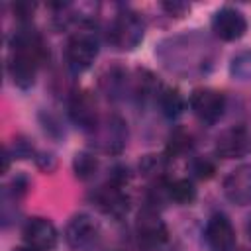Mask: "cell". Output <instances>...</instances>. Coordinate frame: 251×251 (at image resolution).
Returning <instances> with one entry per match:
<instances>
[{"instance_id": "4316f807", "label": "cell", "mask_w": 251, "mask_h": 251, "mask_svg": "<svg viewBox=\"0 0 251 251\" xmlns=\"http://www.w3.org/2000/svg\"><path fill=\"white\" fill-rule=\"evenodd\" d=\"M245 231H247V235H249V239H251V214H249L247 220H245Z\"/></svg>"}, {"instance_id": "9a60e30c", "label": "cell", "mask_w": 251, "mask_h": 251, "mask_svg": "<svg viewBox=\"0 0 251 251\" xmlns=\"http://www.w3.org/2000/svg\"><path fill=\"white\" fill-rule=\"evenodd\" d=\"M100 86L108 98H120L127 88L131 92V80L127 76V71L120 67H112L110 71H106V75L100 78Z\"/></svg>"}, {"instance_id": "2e32d148", "label": "cell", "mask_w": 251, "mask_h": 251, "mask_svg": "<svg viewBox=\"0 0 251 251\" xmlns=\"http://www.w3.org/2000/svg\"><path fill=\"white\" fill-rule=\"evenodd\" d=\"M157 104H159L163 116H167L169 120L178 118L182 114V110H184V98H182V94L176 88H169V86H163V90L159 92Z\"/></svg>"}, {"instance_id": "7c38bea8", "label": "cell", "mask_w": 251, "mask_h": 251, "mask_svg": "<svg viewBox=\"0 0 251 251\" xmlns=\"http://www.w3.org/2000/svg\"><path fill=\"white\" fill-rule=\"evenodd\" d=\"M67 108H69V118L73 120V124H76L86 133H90L94 129V126L98 124V120H100V116L96 112L94 98L84 90H75L69 96Z\"/></svg>"}, {"instance_id": "d6986e66", "label": "cell", "mask_w": 251, "mask_h": 251, "mask_svg": "<svg viewBox=\"0 0 251 251\" xmlns=\"http://www.w3.org/2000/svg\"><path fill=\"white\" fill-rule=\"evenodd\" d=\"M229 75L233 80L251 82V49H243L231 57Z\"/></svg>"}, {"instance_id": "52a82bcc", "label": "cell", "mask_w": 251, "mask_h": 251, "mask_svg": "<svg viewBox=\"0 0 251 251\" xmlns=\"http://www.w3.org/2000/svg\"><path fill=\"white\" fill-rule=\"evenodd\" d=\"M190 110L204 124H216L226 110V96L216 88H196L190 94Z\"/></svg>"}, {"instance_id": "cb8c5ba5", "label": "cell", "mask_w": 251, "mask_h": 251, "mask_svg": "<svg viewBox=\"0 0 251 251\" xmlns=\"http://www.w3.org/2000/svg\"><path fill=\"white\" fill-rule=\"evenodd\" d=\"M161 8H163L171 18H173V16H175V18H182V16L190 10V6H188L186 2H176V0H175V2H163Z\"/></svg>"}, {"instance_id": "9c48e42d", "label": "cell", "mask_w": 251, "mask_h": 251, "mask_svg": "<svg viewBox=\"0 0 251 251\" xmlns=\"http://www.w3.org/2000/svg\"><path fill=\"white\" fill-rule=\"evenodd\" d=\"M210 25H212L214 35L218 39H222V41H237L247 31V20H245V16L239 10L229 8V6L220 8L212 16Z\"/></svg>"}, {"instance_id": "3957f363", "label": "cell", "mask_w": 251, "mask_h": 251, "mask_svg": "<svg viewBox=\"0 0 251 251\" xmlns=\"http://www.w3.org/2000/svg\"><path fill=\"white\" fill-rule=\"evenodd\" d=\"M88 135L92 137V143L96 145L98 151L108 155H118L124 151L127 143V126L120 116L110 114L100 118Z\"/></svg>"}, {"instance_id": "603a6c76", "label": "cell", "mask_w": 251, "mask_h": 251, "mask_svg": "<svg viewBox=\"0 0 251 251\" xmlns=\"http://www.w3.org/2000/svg\"><path fill=\"white\" fill-rule=\"evenodd\" d=\"M6 153L12 159H27V157H33L35 155L33 145L25 137H16L14 143H12V147H6Z\"/></svg>"}, {"instance_id": "6da1fadb", "label": "cell", "mask_w": 251, "mask_h": 251, "mask_svg": "<svg viewBox=\"0 0 251 251\" xmlns=\"http://www.w3.org/2000/svg\"><path fill=\"white\" fill-rule=\"evenodd\" d=\"M49 57L47 45L29 24L20 25L10 37V57H8V75L12 82L27 90L33 86L35 76L43 61Z\"/></svg>"}, {"instance_id": "7402d4cb", "label": "cell", "mask_w": 251, "mask_h": 251, "mask_svg": "<svg viewBox=\"0 0 251 251\" xmlns=\"http://www.w3.org/2000/svg\"><path fill=\"white\" fill-rule=\"evenodd\" d=\"M139 171L145 175V176H151L153 180H161L165 178L163 173H165V159L163 157H157V155H145L139 163Z\"/></svg>"}, {"instance_id": "e0dca14e", "label": "cell", "mask_w": 251, "mask_h": 251, "mask_svg": "<svg viewBox=\"0 0 251 251\" xmlns=\"http://www.w3.org/2000/svg\"><path fill=\"white\" fill-rule=\"evenodd\" d=\"M169 200L178 206H188L196 200V186L188 178L169 180Z\"/></svg>"}, {"instance_id": "ac0fdd59", "label": "cell", "mask_w": 251, "mask_h": 251, "mask_svg": "<svg viewBox=\"0 0 251 251\" xmlns=\"http://www.w3.org/2000/svg\"><path fill=\"white\" fill-rule=\"evenodd\" d=\"M98 167H100L98 157H94L88 151H80L73 159V173L78 180H92L98 173Z\"/></svg>"}, {"instance_id": "277c9868", "label": "cell", "mask_w": 251, "mask_h": 251, "mask_svg": "<svg viewBox=\"0 0 251 251\" xmlns=\"http://www.w3.org/2000/svg\"><path fill=\"white\" fill-rule=\"evenodd\" d=\"M96 55H98V39L92 33V29L82 27L69 37L65 47V61L73 73H84L86 69H90Z\"/></svg>"}, {"instance_id": "7a4b0ae2", "label": "cell", "mask_w": 251, "mask_h": 251, "mask_svg": "<svg viewBox=\"0 0 251 251\" xmlns=\"http://www.w3.org/2000/svg\"><path fill=\"white\" fill-rule=\"evenodd\" d=\"M145 35V24L143 18L133 10H122L118 12L106 31L108 43L118 51H133Z\"/></svg>"}, {"instance_id": "44dd1931", "label": "cell", "mask_w": 251, "mask_h": 251, "mask_svg": "<svg viewBox=\"0 0 251 251\" xmlns=\"http://www.w3.org/2000/svg\"><path fill=\"white\" fill-rule=\"evenodd\" d=\"M188 171L198 180H208L216 175V163L210 157H194L188 165Z\"/></svg>"}, {"instance_id": "5bb4252c", "label": "cell", "mask_w": 251, "mask_h": 251, "mask_svg": "<svg viewBox=\"0 0 251 251\" xmlns=\"http://www.w3.org/2000/svg\"><path fill=\"white\" fill-rule=\"evenodd\" d=\"M224 194L231 204H251V163L235 167L224 178Z\"/></svg>"}, {"instance_id": "4fadbf2b", "label": "cell", "mask_w": 251, "mask_h": 251, "mask_svg": "<svg viewBox=\"0 0 251 251\" xmlns=\"http://www.w3.org/2000/svg\"><path fill=\"white\" fill-rule=\"evenodd\" d=\"M24 241L25 245L37 249V251H51L57 245L59 233L51 220L47 218H31L24 226Z\"/></svg>"}, {"instance_id": "484cf974", "label": "cell", "mask_w": 251, "mask_h": 251, "mask_svg": "<svg viewBox=\"0 0 251 251\" xmlns=\"http://www.w3.org/2000/svg\"><path fill=\"white\" fill-rule=\"evenodd\" d=\"M43 127H45V131H49L51 135H61L63 133V127L59 126V122L53 118V116H47L45 120H43Z\"/></svg>"}, {"instance_id": "ffe728a7", "label": "cell", "mask_w": 251, "mask_h": 251, "mask_svg": "<svg viewBox=\"0 0 251 251\" xmlns=\"http://www.w3.org/2000/svg\"><path fill=\"white\" fill-rule=\"evenodd\" d=\"M190 147H192L190 135L184 129H175L169 135V141H167V151H165L167 153V159H176V157L184 155Z\"/></svg>"}, {"instance_id": "ba28073f", "label": "cell", "mask_w": 251, "mask_h": 251, "mask_svg": "<svg viewBox=\"0 0 251 251\" xmlns=\"http://www.w3.org/2000/svg\"><path fill=\"white\" fill-rule=\"evenodd\" d=\"M216 155L222 159H241L251 155V129L231 126L216 137Z\"/></svg>"}, {"instance_id": "5b68a950", "label": "cell", "mask_w": 251, "mask_h": 251, "mask_svg": "<svg viewBox=\"0 0 251 251\" xmlns=\"http://www.w3.org/2000/svg\"><path fill=\"white\" fill-rule=\"evenodd\" d=\"M65 241L73 251H94L102 241V227L90 214H76L65 227Z\"/></svg>"}, {"instance_id": "d4e9b609", "label": "cell", "mask_w": 251, "mask_h": 251, "mask_svg": "<svg viewBox=\"0 0 251 251\" xmlns=\"http://www.w3.org/2000/svg\"><path fill=\"white\" fill-rule=\"evenodd\" d=\"M35 163H37V167H39L41 171H45V173H51V171L55 169V157H53L51 153H37V155H35Z\"/></svg>"}, {"instance_id": "8992f818", "label": "cell", "mask_w": 251, "mask_h": 251, "mask_svg": "<svg viewBox=\"0 0 251 251\" xmlns=\"http://www.w3.org/2000/svg\"><path fill=\"white\" fill-rule=\"evenodd\" d=\"M135 235H137L139 243H143L145 247H159L167 241L169 229H167V224L163 222V218L159 216L157 208L145 206L139 210V214L135 218Z\"/></svg>"}, {"instance_id": "83f0119b", "label": "cell", "mask_w": 251, "mask_h": 251, "mask_svg": "<svg viewBox=\"0 0 251 251\" xmlns=\"http://www.w3.org/2000/svg\"><path fill=\"white\" fill-rule=\"evenodd\" d=\"M12 251H37V249L29 247V245H24V247H16V249H12Z\"/></svg>"}, {"instance_id": "30bf717a", "label": "cell", "mask_w": 251, "mask_h": 251, "mask_svg": "<svg viewBox=\"0 0 251 251\" xmlns=\"http://www.w3.org/2000/svg\"><path fill=\"white\" fill-rule=\"evenodd\" d=\"M92 200L100 212H104L106 216H112V218H122L129 210V198L124 192V186L110 182V180L94 190Z\"/></svg>"}, {"instance_id": "8fae6325", "label": "cell", "mask_w": 251, "mask_h": 251, "mask_svg": "<svg viewBox=\"0 0 251 251\" xmlns=\"http://www.w3.org/2000/svg\"><path fill=\"white\" fill-rule=\"evenodd\" d=\"M204 241L212 251H231L235 247V229L227 216L214 214L206 222Z\"/></svg>"}]
</instances>
